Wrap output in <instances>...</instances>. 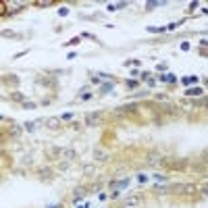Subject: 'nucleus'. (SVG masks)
<instances>
[{
  "label": "nucleus",
  "mask_w": 208,
  "mask_h": 208,
  "mask_svg": "<svg viewBox=\"0 0 208 208\" xmlns=\"http://www.w3.org/2000/svg\"><path fill=\"white\" fill-rule=\"evenodd\" d=\"M187 94H194V96H200V94H202V89H200V87H194V89H190V92H187Z\"/></svg>",
  "instance_id": "20e7f679"
},
{
  "label": "nucleus",
  "mask_w": 208,
  "mask_h": 208,
  "mask_svg": "<svg viewBox=\"0 0 208 208\" xmlns=\"http://www.w3.org/2000/svg\"><path fill=\"white\" fill-rule=\"evenodd\" d=\"M140 204H142V200H140V198H135V196L125 200V208H135V206H140Z\"/></svg>",
  "instance_id": "f257e3e1"
},
{
  "label": "nucleus",
  "mask_w": 208,
  "mask_h": 208,
  "mask_svg": "<svg viewBox=\"0 0 208 208\" xmlns=\"http://www.w3.org/2000/svg\"><path fill=\"white\" fill-rule=\"evenodd\" d=\"M92 123H100V114H87V125Z\"/></svg>",
  "instance_id": "f03ea898"
},
{
  "label": "nucleus",
  "mask_w": 208,
  "mask_h": 208,
  "mask_svg": "<svg viewBox=\"0 0 208 208\" xmlns=\"http://www.w3.org/2000/svg\"><path fill=\"white\" fill-rule=\"evenodd\" d=\"M127 185H129V179H123L119 183H114V187H127Z\"/></svg>",
  "instance_id": "7ed1b4c3"
}]
</instances>
